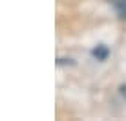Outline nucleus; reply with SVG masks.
Wrapping results in <instances>:
<instances>
[{"label": "nucleus", "mask_w": 126, "mask_h": 121, "mask_svg": "<svg viewBox=\"0 0 126 121\" xmlns=\"http://www.w3.org/2000/svg\"><path fill=\"white\" fill-rule=\"evenodd\" d=\"M92 55H93V57L97 59V60H106V59H108V55H110V50H108L104 44H99L97 48L92 51Z\"/></svg>", "instance_id": "obj_1"}, {"label": "nucleus", "mask_w": 126, "mask_h": 121, "mask_svg": "<svg viewBox=\"0 0 126 121\" xmlns=\"http://www.w3.org/2000/svg\"><path fill=\"white\" fill-rule=\"evenodd\" d=\"M111 4H113L117 15L121 19H126V0H111Z\"/></svg>", "instance_id": "obj_2"}, {"label": "nucleus", "mask_w": 126, "mask_h": 121, "mask_svg": "<svg viewBox=\"0 0 126 121\" xmlns=\"http://www.w3.org/2000/svg\"><path fill=\"white\" fill-rule=\"evenodd\" d=\"M121 96H123V97L126 99V84H123V86H121Z\"/></svg>", "instance_id": "obj_3"}]
</instances>
